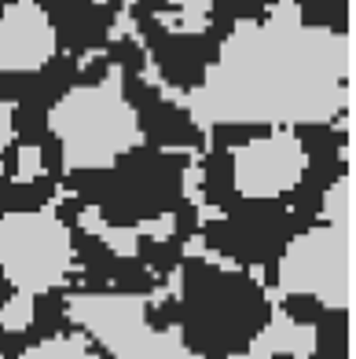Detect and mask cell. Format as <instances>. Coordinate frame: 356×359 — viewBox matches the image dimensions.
<instances>
[{
    "mask_svg": "<svg viewBox=\"0 0 356 359\" xmlns=\"http://www.w3.org/2000/svg\"><path fill=\"white\" fill-rule=\"evenodd\" d=\"M202 133L220 125L301 128L352 114V29L305 22L294 0L239 19L180 100Z\"/></svg>",
    "mask_w": 356,
    "mask_h": 359,
    "instance_id": "cell-1",
    "label": "cell"
},
{
    "mask_svg": "<svg viewBox=\"0 0 356 359\" xmlns=\"http://www.w3.org/2000/svg\"><path fill=\"white\" fill-rule=\"evenodd\" d=\"M48 133L59 143L62 172H107L147 140L121 67L62 92L48 110Z\"/></svg>",
    "mask_w": 356,
    "mask_h": 359,
    "instance_id": "cell-2",
    "label": "cell"
},
{
    "mask_svg": "<svg viewBox=\"0 0 356 359\" xmlns=\"http://www.w3.org/2000/svg\"><path fill=\"white\" fill-rule=\"evenodd\" d=\"M77 271V246L70 224L55 205L0 213V275L29 297L59 290Z\"/></svg>",
    "mask_w": 356,
    "mask_h": 359,
    "instance_id": "cell-3",
    "label": "cell"
},
{
    "mask_svg": "<svg viewBox=\"0 0 356 359\" xmlns=\"http://www.w3.org/2000/svg\"><path fill=\"white\" fill-rule=\"evenodd\" d=\"M352 260L356 242L352 227L316 224L286 242V250L276 264V290L279 297H312L327 312L352 316Z\"/></svg>",
    "mask_w": 356,
    "mask_h": 359,
    "instance_id": "cell-4",
    "label": "cell"
},
{
    "mask_svg": "<svg viewBox=\"0 0 356 359\" xmlns=\"http://www.w3.org/2000/svg\"><path fill=\"white\" fill-rule=\"evenodd\" d=\"M309 172V151L294 128H265L232 147V187L246 202H276Z\"/></svg>",
    "mask_w": 356,
    "mask_h": 359,
    "instance_id": "cell-5",
    "label": "cell"
},
{
    "mask_svg": "<svg viewBox=\"0 0 356 359\" xmlns=\"http://www.w3.org/2000/svg\"><path fill=\"white\" fill-rule=\"evenodd\" d=\"M59 55V29L41 0H11L0 8V74H41Z\"/></svg>",
    "mask_w": 356,
    "mask_h": 359,
    "instance_id": "cell-6",
    "label": "cell"
},
{
    "mask_svg": "<svg viewBox=\"0 0 356 359\" xmlns=\"http://www.w3.org/2000/svg\"><path fill=\"white\" fill-rule=\"evenodd\" d=\"M151 297L143 293H95V290H77L67 297L62 312L67 319L85 334L92 345L114 352L121 341H128L143 323H151Z\"/></svg>",
    "mask_w": 356,
    "mask_h": 359,
    "instance_id": "cell-7",
    "label": "cell"
},
{
    "mask_svg": "<svg viewBox=\"0 0 356 359\" xmlns=\"http://www.w3.org/2000/svg\"><path fill=\"white\" fill-rule=\"evenodd\" d=\"M110 355L114 359H206L202 352L187 345L180 326H154V323H143Z\"/></svg>",
    "mask_w": 356,
    "mask_h": 359,
    "instance_id": "cell-8",
    "label": "cell"
},
{
    "mask_svg": "<svg viewBox=\"0 0 356 359\" xmlns=\"http://www.w3.org/2000/svg\"><path fill=\"white\" fill-rule=\"evenodd\" d=\"M261 345L272 355H290V359H312L319 345V330L312 323H301L290 312H283V304H272V319L265 323V330L257 334Z\"/></svg>",
    "mask_w": 356,
    "mask_h": 359,
    "instance_id": "cell-9",
    "label": "cell"
},
{
    "mask_svg": "<svg viewBox=\"0 0 356 359\" xmlns=\"http://www.w3.org/2000/svg\"><path fill=\"white\" fill-rule=\"evenodd\" d=\"M77 227L85 235H92V238H100L103 246L114 253V257H121V260H133V257H140V235H136V227H121V224H107L103 220V213L95 205H85L77 213Z\"/></svg>",
    "mask_w": 356,
    "mask_h": 359,
    "instance_id": "cell-10",
    "label": "cell"
},
{
    "mask_svg": "<svg viewBox=\"0 0 356 359\" xmlns=\"http://www.w3.org/2000/svg\"><path fill=\"white\" fill-rule=\"evenodd\" d=\"M356 180L352 169H345L342 176L331 180V187L319 198V217L323 224H338V227H356Z\"/></svg>",
    "mask_w": 356,
    "mask_h": 359,
    "instance_id": "cell-11",
    "label": "cell"
},
{
    "mask_svg": "<svg viewBox=\"0 0 356 359\" xmlns=\"http://www.w3.org/2000/svg\"><path fill=\"white\" fill-rule=\"evenodd\" d=\"M15 359H103V355L77 330V334H52L44 341H34V345H26Z\"/></svg>",
    "mask_w": 356,
    "mask_h": 359,
    "instance_id": "cell-12",
    "label": "cell"
},
{
    "mask_svg": "<svg viewBox=\"0 0 356 359\" xmlns=\"http://www.w3.org/2000/svg\"><path fill=\"white\" fill-rule=\"evenodd\" d=\"M173 8H158L154 19L169 29V34H202L209 26V15H213V4L209 0H169Z\"/></svg>",
    "mask_w": 356,
    "mask_h": 359,
    "instance_id": "cell-13",
    "label": "cell"
},
{
    "mask_svg": "<svg viewBox=\"0 0 356 359\" xmlns=\"http://www.w3.org/2000/svg\"><path fill=\"white\" fill-rule=\"evenodd\" d=\"M34 316H37V297H29V293L15 290L11 297L0 304V330L22 334V330H29V326H34Z\"/></svg>",
    "mask_w": 356,
    "mask_h": 359,
    "instance_id": "cell-14",
    "label": "cell"
},
{
    "mask_svg": "<svg viewBox=\"0 0 356 359\" xmlns=\"http://www.w3.org/2000/svg\"><path fill=\"white\" fill-rule=\"evenodd\" d=\"M41 176H44L41 147H19V151H15V180H19V184H37Z\"/></svg>",
    "mask_w": 356,
    "mask_h": 359,
    "instance_id": "cell-15",
    "label": "cell"
},
{
    "mask_svg": "<svg viewBox=\"0 0 356 359\" xmlns=\"http://www.w3.org/2000/svg\"><path fill=\"white\" fill-rule=\"evenodd\" d=\"M173 231H176V217L173 213H158V217H147V220L136 224V235L151 238V242H166V238H173Z\"/></svg>",
    "mask_w": 356,
    "mask_h": 359,
    "instance_id": "cell-16",
    "label": "cell"
},
{
    "mask_svg": "<svg viewBox=\"0 0 356 359\" xmlns=\"http://www.w3.org/2000/svg\"><path fill=\"white\" fill-rule=\"evenodd\" d=\"M15 107L11 100H0V176H4V158L15 143Z\"/></svg>",
    "mask_w": 356,
    "mask_h": 359,
    "instance_id": "cell-17",
    "label": "cell"
},
{
    "mask_svg": "<svg viewBox=\"0 0 356 359\" xmlns=\"http://www.w3.org/2000/svg\"><path fill=\"white\" fill-rule=\"evenodd\" d=\"M202 253H206V238L202 235H191L184 242V257H202Z\"/></svg>",
    "mask_w": 356,
    "mask_h": 359,
    "instance_id": "cell-18",
    "label": "cell"
}]
</instances>
